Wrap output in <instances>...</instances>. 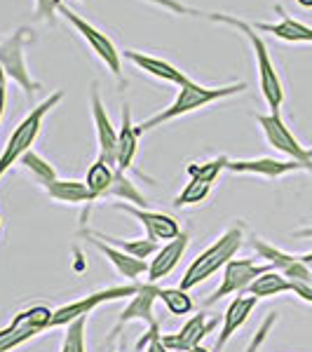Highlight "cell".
Returning <instances> with one entry per match:
<instances>
[{"label":"cell","mask_w":312,"mask_h":352,"mask_svg":"<svg viewBox=\"0 0 312 352\" xmlns=\"http://www.w3.org/2000/svg\"><path fill=\"white\" fill-rule=\"evenodd\" d=\"M275 12L280 14V21H272V24H268V21H249V24L256 31L270 33V36L280 38L285 43H312V26L287 14L282 5H275Z\"/></svg>","instance_id":"17"},{"label":"cell","mask_w":312,"mask_h":352,"mask_svg":"<svg viewBox=\"0 0 312 352\" xmlns=\"http://www.w3.org/2000/svg\"><path fill=\"white\" fill-rule=\"evenodd\" d=\"M136 289H139V282H132V285L101 289V292H94V294H89V296H85V298H78V300H73V303L61 305V308H56L52 312V320H49V329H59V327L73 324L76 320H82V317L92 315V310H96L99 305H104V303H109V300L134 296Z\"/></svg>","instance_id":"8"},{"label":"cell","mask_w":312,"mask_h":352,"mask_svg":"<svg viewBox=\"0 0 312 352\" xmlns=\"http://www.w3.org/2000/svg\"><path fill=\"white\" fill-rule=\"evenodd\" d=\"M19 164L33 174V179H36L38 184L43 186V188H47L49 184H54V181L59 179V176H56V172H54L52 164H49L47 160H45L43 155H38L36 151H26L24 155H21Z\"/></svg>","instance_id":"26"},{"label":"cell","mask_w":312,"mask_h":352,"mask_svg":"<svg viewBox=\"0 0 312 352\" xmlns=\"http://www.w3.org/2000/svg\"><path fill=\"white\" fill-rule=\"evenodd\" d=\"M256 122L263 132L265 141L275 151H280L282 155H287V160L296 162H310L308 148L300 146V141L291 134V129L287 127V122L282 120L280 113H268V116H256Z\"/></svg>","instance_id":"10"},{"label":"cell","mask_w":312,"mask_h":352,"mask_svg":"<svg viewBox=\"0 0 312 352\" xmlns=\"http://www.w3.org/2000/svg\"><path fill=\"white\" fill-rule=\"evenodd\" d=\"M249 296L254 298H270V296H277V294H287L291 292V282L287 280L282 272H277L275 268L263 272L260 277H256V280L249 285Z\"/></svg>","instance_id":"24"},{"label":"cell","mask_w":312,"mask_h":352,"mask_svg":"<svg viewBox=\"0 0 312 352\" xmlns=\"http://www.w3.org/2000/svg\"><path fill=\"white\" fill-rule=\"evenodd\" d=\"M45 190H47V195L52 197V200L64 202V204H92V202H96L85 181L56 179L54 184H49Z\"/></svg>","instance_id":"23"},{"label":"cell","mask_w":312,"mask_h":352,"mask_svg":"<svg viewBox=\"0 0 312 352\" xmlns=\"http://www.w3.org/2000/svg\"><path fill=\"white\" fill-rule=\"evenodd\" d=\"M80 235H82L89 244H94V247L99 249V252L104 254V256L109 258L113 265H115V270L120 272L122 277H127V280H136V277H141L144 272H148V263H146V261L129 256V254L120 252V249L113 247V244H106L104 240L94 237L89 230H80Z\"/></svg>","instance_id":"20"},{"label":"cell","mask_w":312,"mask_h":352,"mask_svg":"<svg viewBox=\"0 0 312 352\" xmlns=\"http://www.w3.org/2000/svg\"><path fill=\"white\" fill-rule=\"evenodd\" d=\"M115 209H120V212L134 217L146 228L151 240H155V242H160V240L172 242L174 237L181 235L177 219L169 217V214L151 212V209H146V207H134V204H127V202H115Z\"/></svg>","instance_id":"15"},{"label":"cell","mask_w":312,"mask_h":352,"mask_svg":"<svg viewBox=\"0 0 312 352\" xmlns=\"http://www.w3.org/2000/svg\"><path fill=\"white\" fill-rule=\"evenodd\" d=\"M0 89H8V76H5L3 66H0Z\"/></svg>","instance_id":"35"},{"label":"cell","mask_w":312,"mask_h":352,"mask_svg":"<svg viewBox=\"0 0 312 352\" xmlns=\"http://www.w3.org/2000/svg\"><path fill=\"white\" fill-rule=\"evenodd\" d=\"M256 303H258V298H254V296L232 298V303L228 305V310H225V315H223V327H221V333H219L216 343H214L212 352H223L228 340L232 338V333H235L237 329H242V324H245L249 320V315L254 312V308H256Z\"/></svg>","instance_id":"21"},{"label":"cell","mask_w":312,"mask_h":352,"mask_svg":"<svg viewBox=\"0 0 312 352\" xmlns=\"http://www.w3.org/2000/svg\"><path fill=\"white\" fill-rule=\"evenodd\" d=\"M61 99H64V92H61V89L54 94H49L47 99H43L36 109L28 113L24 120L16 124L14 132L10 134L8 144H5L3 153H0V179L8 174V169L12 167V164L21 160V155H24L26 151H31V146L36 144L38 134H41V129H43L45 116H47L52 109H56V106L61 104Z\"/></svg>","instance_id":"4"},{"label":"cell","mask_w":312,"mask_h":352,"mask_svg":"<svg viewBox=\"0 0 312 352\" xmlns=\"http://www.w3.org/2000/svg\"><path fill=\"white\" fill-rule=\"evenodd\" d=\"M80 3H87V0H80Z\"/></svg>","instance_id":"41"},{"label":"cell","mask_w":312,"mask_h":352,"mask_svg":"<svg viewBox=\"0 0 312 352\" xmlns=\"http://www.w3.org/2000/svg\"><path fill=\"white\" fill-rule=\"evenodd\" d=\"M190 352H212L209 348H204V345H197V348H192Z\"/></svg>","instance_id":"39"},{"label":"cell","mask_w":312,"mask_h":352,"mask_svg":"<svg viewBox=\"0 0 312 352\" xmlns=\"http://www.w3.org/2000/svg\"><path fill=\"white\" fill-rule=\"evenodd\" d=\"M245 89H247V82H232V85H223V87H204L200 82L188 80L179 87V94H177V99L172 101V106H167V109H162L160 113L151 116L148 120L139 122L136 127H139L141 134H146L155 127H162L164 122H172V120H177V118L188 116V113L197 109H204V106H212L221 99H228L232 94L245 92Z\"/></svg>","instance_id":"2"},{"label":"cell","mask_w":312,"mask_h":352,"mask_svg":"<svg viewBox=\"0 0 312 352\" xmlns=\"http://www.w3.org/2000/svg\"><path fill=\"white\" fill-rule=\"evenodd\" d=\"M33 41V33L28 26L16 28L12 36H8L5 41H0V66H3L5 76L10 80H14L24 89L26 96H33L36 89H41V82L33 80L31 71L26 64V45Z\"/></svg>","instance_id":"5"},{"label":"cell","mask_w":312,"mask_h":352,"mask_svg":"<svg viewBox=\"0 0 312 352\" xmlns=\"http://www.w3.org/2000/svg\"><path fill=\"white\" fill-rule=\"evenodd\" d=\"M252 247L256 249L260 258L268 261L272 268H275L277 272H282L289 282H303V285H312V272H310L308 265L300 261V256H293V254H287V252H282V249H277V247H270L268 242L258 240V237H254V240H252Z\"/></svg>","instance_id":"14"},{"label":"cell","mask_w":312,"mask_h":352,"mask_svg":"<svg viewBox=\"0 0 312 352\" xmlns=\"http://www.w3.org/2000/svg\"><path fill=\"white\" fill-rule=\"evenodd\" d=\"M228 162L230 160L225 155H219L209 162H192L186 167V174H188L190 179H200V181H207V184H214V181L219 179V174L228 167Z\"/></svg>","instance_id":"27"},{"label":"cell","mask_w":312,"mask_h":352,"mask_svg":"<svg viewBox=\"0 0 312 352\" xmlns=\"http://www.w3.org/2000/svg\"><path fill=\"white\" fill-rule=\"evenodd\" d=\"M300 261H303V263L308 265L310 272H312V252H310V254H303V256H300Z\"/></svg>","instance_id":"37"},{"label":"cell","mask_w":312,"mask_h":352,"mask_svg":"<svg viewBox=\"0 0 312 352\" xmlns=\"http://www.w3.org/2000/svg\"><path fill=\"white\" fill-rule=\"evenodd\" d=\"M188 232H181L179 237H174L172 242H167L162 249H157L155 256L151 258V265H148V282L157 285L162 277H167L169 272L179 265V261L183 258L186 249H188Z\"/></svg>","instance_id":"19"},{"label":"cell","mask_w":312,"mask_h":352,"mask_svg":"<svg viewBox=\"0 0 312 352\" xmlns=\"http://www.w3.org/2000/svg\"><path fill=\"white\" fill-rule=\"evenodd\" d=\"M212 192V184L207 181H200V179H190L188 184L183 186V190L174 197V207H190V204H200L209 197Z\"/></svg>","instance_id":"28"},{"label":"cell","mask_w":312,"mask_h":352,"mask_svg":"<svg viewBox=\"0 0 312 352\" xmlns=\"http://www.w3.org/2000/svg\"><path fill=\"white\" fill-rule=\"evenodd\" d=\"M56 14H61L68 24L76 28V33L87 43V47L92 50V52L104 61L106 68H109L113 76L122 82V52L115 47V43H113L101 28H96L94 24H89L87 19H82L78 12H73L71 8H66L61 0H59V5H56Z\"/></svg>","instance_id":"6"},{"label":"cell","mask_w":312,"mask_h":352,"mask_svg":"<svg viewBox=\"0 0 312 352\" xmlns=\"http://www.w3.org/2000/svg\"><path fill=\"white\" fill-rule=\"evenodd\" d=\"M160 289L157 285H153V282H139V289H136V294L132 296V300L127 303V308L122 310L120 320H118L115 329L111 331V338H115L118 333H120V329L127 324V322H144L148 329H155L160 327L155 320V315H153V305H155V300H160Z\"/></svg>","instance_id":"11"},{"label":"cell","mask_w":312,"mask_h":352,"mask_svg":"<svg viewBox=\"0 0 312 352\" xmlns=\"http://www.w3.org/2000/svg\"><path fill=\"white\" fill-rule=\"evenodd\" d=\"M225 169H230L232 174H254V176H263V179H280V176L293 172L312 174V160L296 162V160H275V157H256V160H230Z\"/></svg>","instance_id":"13"},{"label":"cell","mask_w":312,"mask_h":352,"mask_svg":"<svg viewBox=\"0 0 312 352\" xmlns=\"http://www.w3.org/2000/svg\"><path fill=\"white\" fill-rule=\"evenodd\" d=\"M296 3L300 5V8H305V10H312V0H296Z\"/></svg>","instance_id":"38"},{"label":"cell","mask_w":312,"mask_h":352,"mask_svg":"<svg viewBox=\"0 0 312 352\" xmlns=\"http://www.w3.org/2000/svg\"><path fill=\"white\" fill-rule=\"evenodd\" d=\"M0 226H3V219H0Z\"/></svg>","instance_id":"42"},{"label":"cell","mask_w":312,"mask_h":352,"mask_svg":"<svg viewBox=\"0 0 312 352\" xmlns=\"http://www.w3.org/2000/svg\"><path fill=\"white\" fill-rule=\"evenodd\" d=\"M212 327L214 322H207L204 312H200V315H192L177 333H162L160 338L169 352H190L192 348L202 345L204 336H207V331H212Z\"/></svg>","instance_id":"18"},{"label":"cell","mask_w":312,"mask_h":352,"mask_svg":"<svg viewBox=\"0 0 312 352\" xmlns=\"http://www.w3.org/2000/svg\"><path fill=\"white\" fill-rule=\"evenodd\" d=\"M204 16H207L209 21L232 26V28H237V31L245 33L249 45H252V50H254V59H256L260 94H263V99H265V104H268L270 113H280L282 104H285V85H282L280 73H277V68H275V64H272V59H270L268 45L263 43V38L258 36L256 28L249 24V21L240 19V16H232V14L209 12V14H204Z\"/></svg>","instance_id":"1"},{"label":"cell","mask_w":312,"mask_h":352,"mask_svg":"<svg viewBox=\"0 0 312 352\" xmlns=\"http://www.w3.org/2000/svg\"><path fill=\"white\" fill-rule=\"evenodd\" d=\"M272 270L270 263L258 265L254 258H232L228 261V265L223 268V277H221V285L214 289V294L204 300V308L219 303L221 298L230 296V294H245L249 285H252L256 277H260L263 272Z\"/></svg>","instance_id":"9"},{"label":"cell","mask_w":312,"mask_h":352,"mask_svg":"<svg viewBox=\"0 0 312 352\" xmlns=\"http://www.w3.org/2000/svg\"><path fill=\"white\" fill-rule=\"evenodd\" d=\"M148 3L160 5V8L169 10V12H174V14H202V12H197V10L188 8V5L179 3V0H148Z\"/></svg>","instance_id":"31"},{"label":"cell","mask_w":312,"mask_h":352,"mask_svg":"<svg viewBox=\"0 0 312 352\" xmlns=\"http://www.w3.org/2000/svg\"><path fill=\"white\" fill-rule=\"evenodd\" d=\"M122 56L127 61L139 68V71L148 73V76L157 78V80H164L169 85H186L190 80L181 68H177L174 64H169L167 59H160V56H153V54H146V52H139V50H124Z\"/></svg>","instance_id":"16"},{"label":"cell","mask_w":312,"mask_h":352,"mask_svg":"<svg viewBox=\"0 0 312 352\" xmlns=\"http://www.w3.org/2000/svg\"><path fill=\"white\" fill-rule=\"evenodd\" d=\"M242 240H245V232H242L240 226H232V228H228L216 242L212 244V247L204 249L200 256L192 261L190 268L186 270V275L181 277L179 287L183 289V292H190V289H195L197 285H202L204 280H209L214 272L225 268L228 261L235 258V254L240 252Z\"/></svg>","instance_id":"3"},{"label":"cell","mask_w":312,"mask_h":352,"mask_svg":"<svg viewBox=\"0 0 312 352\" xmlns=\"http://www.w3.org/2000/svg\"><path fill=\"white\" fill-rule=\"evenodd\" d=\"M139 127L132 122V113H129V106H122V124L118 129V160L115 167L120 172H127L129 167H134L136 153H139Z\"/></svg>","instance_id":"22"},{"label":"cell","mask_w":312,"mask_h":352,"mask_svg":"<svg viewBox=\"0 0 312 352\" xmlns=\"http://www.w3.org/2000/svg\"><path fill=\"white\" fill-rule=\"evenodd\" d=\"M160 336H162V333H160ZM160 336H155L153 340H148V350H146V352H169L167 348H164V343H162Z\"/></svg>","instance_id":"33"},{"label":"cell","mask_w":312,"mask_h":352,"mask_svg":"<svg viewBox=\"0 0 312 352\" xmlns=\"http://www.w3.org/2000/svg\"><path fill=\"white\" fill-rule=\"evenodd\" d=\"M89 232H92L94 237H99V240H104L106 244H113V247H118L120 252L129 254V256H134V258H141V261L155 256V252H157V242L151 240V237H144V240H122V237H113L99 230H89Z\"/></svg>","instance_id":"25"},{"label":"cell","mask_w":312,"mask_h":352,"mask_svg":"<svg viewBox=\"0 0 312 352\" xmlns=\"http://www.w3.org/2000/svg\"><path fill=\"white\" fill-rule=\"evenodd\" d=\"M85 327H87V317L68 324V331L59 352H85Z\"/></svg>","instance_id":"30"},{"label":"cell","mask_w":312,"mask_h":352,"mask_svg":"<svg viewBox=\"0 0 312 352\" xmlns=\"http://www.w3.org/2000/svg\"><path fill=\"white\" fill-rule=\"evenodd\" d=\"M308 155H310V160H312V148H308Z\"/></svg>","instance_id":"40"},{"label":"cell","mask_w":312,"mask_h":352,"mask_svg":"<svg viewBox=\"0 0 312 352\" xmlns=\"http://www.w3.org/2000/svg\"><path fill=\"white\" fill-rule=\"evenodd\" d=\"M56 5H59V0H36V14H38V19L52 21L54 19V12H56Z\"/></svg>","instance_id":"32"},{"label":"cell","mask_w":312,"mask_h":352,"mask_svg":"<svg viewBox=\"0 0 312 352\" xmlns=\"http://www.w3.org/2000/svg\"><path fill=\"white\" fill-rule=\"evenodd\" d=\"M296 237H312V228H300V230H296L293 232Z\"/></svg>","instance_id":"36"},{"label":"cell","mask_w":312,"mask_h":352,"mask_svg":"<svg viewBox=\"0 0 312 352\" xmlns=\"http://www.w3.org/2000/svg\"><path fill=\"white\" fill-rule=\"evenodd\" d=\"M5 104H8V89H0V122L5 116Z\"/></svg>","instance_id":"34"},{"label":"cell","mask_w":312,"mask_h":352,"mask_svg":"<svg viewBox=\"0 0 312 352\" xmlns=\"http://www.w3.org/2000/svg\"><path fill=\"white\" fill-rule=\"evenodd\" d=\"M52 308L47 305H31L28 310L19 312L5 329H0V352H10L26 340L43 331H49V320H52Z\"/></svg>","instance_id":"7"},{"label":"cell","mask_w":312,"mask_h":352,"mask_svg":"<svg viewBox=\"0 0 312 352\" xmlns=\"http://www.w3.org/2000/svg\"><path fill=\"white\" fill-rule=\"evenodd\" d=\"M89 106H92V120L96 127V141H99V157L115 167L118 160V129L113 124L111 116L106 113L104 99L99 94L96 82L89 87Z\"/></svg>","instance_id":"12"},{"label":"cell","mask_w":312,"mask_h":352,"mask_svg":"<svg viewBox=\"0 0 312 352\" xmlns=\"http://www.w3.org/2000/svg\"><path fill=\"white\" fill-rule=\"evenodd\" d=\"M160 300L164 303L172 315H190L192 310V298L188 292H183L181 287H172V289H160Z\"/></svg>","instance_id":"29"}]
</instances>
